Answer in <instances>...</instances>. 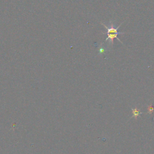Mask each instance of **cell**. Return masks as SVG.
<instances>
[{"instance_id": "obj_2", "label": "cell", "mask_w": 154, "mask_h": 154, "mask_svg": "<svg viewBox=\"0 0 154 154\" xmlns=\"http://www.w3.org/2000/svg\"><path fill=\"white\" fill-rule=\"evenodd\" d=\"M139 112L137 110V109H135V110H133V115L134 116H135L136 117H138V115H139Z\"/></svg>"}, {"instance_id": "obj_1", "label": "cell", "mask_w": 154, "mask_h": 154, "mask_svg": "<svg viewBox=\"0 0 154 154\" xmlns=\"http://www.w3.org/2000/svg\"><path fill=\"white\" fill-rule=\"evenodd\" d=\"M102 24V25H103L104 26H105V28L107 29V32L105 33L107 35V39L105 40V41H109V45H113V42H114V39H116L117 40L121 43L122 44H123V43L120 41V39L118 38V36L119 35H124L125 34V33L123 32H119L118 30L119 28V27L120 26H121V24H120V25L116 26L115 27V24H113V21H110V25L109 26H107L105 24H103V23H101Z\"/></svg>"}]
</instances>
